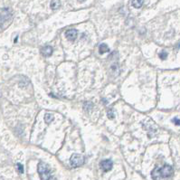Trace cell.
I'll return each instance as SVG.
<instances>
[{
	"label": "cell",
	"instance_id": "12",
	"mask_svg": "<svg viewBox=\"0 0 180 180\" xmlns=\"http://www.w3.org/2000/svg\"><path fill=\"white\" fill-rule=\"evenodd\" d=\"M17 170L20 174H23L24 173V166L20 164V163H17Z\"/></svg>",
	"mask_w": 180,
	"mask_h": 180
},
{
	"label": "cell",
	"instance_id": "13",
	"mask_svg": "<svg viewBox=\"0 0 180 180\" xmlns=\"http://www.w3.org/2000/svg\"><path fill=\"white\" fill-rule=\"evenodd\" d=\"M108 117L110 118V119H114V117H115V115H114V113H113V110H109V111H108Z\"/></svg>",
	"mask_w": 180,
	"mask_h": 180
},
{
	"label": "cell",
	"instance_id": "15",
	"mask_svg": "<svg viewBox=\"0 0 180 180\" xmlns=\"http://www.w3.org/2000/svg\"><path fill=\"white\" fill-rule=\"evenodd\" d=\"M49 180H57V179H56L55 177H53V176H51V177L49 178Z\"/></svg>",
	"mask_w": 180,
	"mask_h": 180
},
{
	"label": "cell",
	"instance_id": "2",
	"mask_svg": "<svg viewBox=\"0 0 180 180\" xmlns=\"http://www.w3.org/2000/svg\"><path fill=\"white\" fill-rule=\"evenodd\" d=\"M37 171H38V174H39L42 180H49V178L52 176L48 166L44 162H40L38 164Z\"/></svg>",
	"mask_w": 180,
	"mask_h": 180
},
{
	"label": "cell",
	"instance_id": "6",
	"mask_svg": "<svg viewBox=\"0 0 180 180\" xmlns=\"http://www.w3.org/2000/svg\"><path fill=\"white\" fill-rule=\"evenodd\" d=\"M41 53L45 57H50L53 54V48L50 45H46L41 49Z\"/></svg>",
	"mask_w": 180,
	"mask_h": 180
},
{
	"label": "cell",
	"instance_id": "3",
	"mask_svg": "<svg viewBox=\"0 0 180 180\" xmlns=\"http://www.w3.org/2000/svg\"><path fill=\"white\" fill-rule=\"evenodd\" d=\"M70 163H71V166L73 167L81 166L84 163V157L82 155H80V154H73L71 157Z\"/></svg>",
	"mask_w": 180,
	"mask_h": 180
},
{
	"label": "cell",
	"instance_id": "7",
	"mask_svg": "<svg viewBox=\"0 0 180 180\" xmlns=\"http://www.w3.org/2000/svg\"><path fill=\"white\" fill-rule=\"evenodd\" d=\"M50 7H51V8L54 9V10L58 9V8L61 7V2H60V0H52Z\"/></svg>",
	"mask_w": 180,
	"mask_h": 180
},
{
	"label": "cell",
	"instance_id": "16",
	"mask_svg": "<svg viewBox=\"0 0 180 180\" xmlns=\"http://www.w3.org/2000/svg\"><path fill=\"white\" fill-rule=\"evenodd\" d=\"M78 1H79V2H81V3H82V2H84V1H85V0H78Z\"/></svg>",
	"mask_w": 180,
	"mask_h": 180
},
{
	"label": "cell",
	"instance_id": "4",
	"mask_svg": "<svg viewBox=\"0 0 180 180\" xmlns=\"http://www.w3.org/2000/svg\"><path fill=\"white\" fill-rule=\"evenodd\" d=\"M100 166H101V168L104 172H108V171L111 170V168L113 166V163L110 159H105V160H102L101 162Z\"/></svg>",
	"mask_w": 180,
	"mask_h": 180
},
{
	"label": "cell",
	"instance_id": "10",
	"mask_svg": "<svg viewBox=\"0 0 180 180\" xmlns=\"http://www.w3.org/2000/svg\"><path fill=\"white\" fill-rule=\"evenodd\" d=\"M54 120V116L50 113H46L45 115V121L47 123V124H50L52 121Z\"/></svg>",
	"mask_w": 180,
	"mask_h": 180
},
{
	"label": "cell",
	"instance_id": "11",
	"mask_svg": "<svg viewBox=\"0 0 180 180\" xmlns=\"http://www.w3.org/2000/svg\"><path fill=\"white\" fill-rule=\"evenodd\" d=\"M166 57H167V53L166 52V51H162L160 54H159V58L161 59V60H166Z\"/></svg>",
	"mask_w": 180,
	"mask_h": 180
},
{
	"label": "cell",
	"instance_id": "1",
	"mask_svg": "<svg viewBox=\"0 0 180 180\" xmlns=\"http://www.w3.org/2000/svg\"><path fill=\"white\" fill-rule=\"evenodd\" d=\"M174 170L173 167L169 165H165L162 167H156L151 172V176L154 180H157L164 177H168L172 175Z\"/></svg>",
	"mask_w": 180,
	"mask_h": 180
},
{
	"label": "cell",
	"instance_id": "9",
	"mask_svg": "<svg viewBox=\"0 0 180 180\" xmlns=\"http://www.w3.org/2000/svg\"><path fill=\"white\" fill-rule=\"evenodd\" d=\"M99 52L101 54H105V53L110 52V48L108 47V45L106 44H101L99 47Z\"/></svg>",
	"mask_w": 180,
	"mask_h": 180
},
{
	"label": "cell",
	"instance_id": "8",
	"mask_svg": "<svg viewBox=\"0 0 180 180\" xmlns=\"http://www.w3.org/2000/svg\"><path fill=\"white\" fill-rule=\"evenodd\" d=\"M144 4V0H132V6L135 8H140Z\"/></svg>",
	"mask_w": 180,
	"mask_h": 180
},
{
	"label": "cell",
	"instance_id": "14",
	"mask_svg": "<svg viewBox=\"0 0 180 180\" xmlns=\"http://www.w3.org/2000/svg\"><path fill=\"white\" fill-rule=\"evenodd\" d=\"M173 122H174L176 126H179V124H180V123H179V119H178V118H175V119H173Z\"/></svg>",
	"mask_w": 180,
	"mask_h": 180
},
{
	"label": "cell",
	"instance_id": "5",
	"mask_svg": "<svg viewBox=\"0 0 180 180\" xmlns=\"http://www.w3.org/2000/svg\"><path fill=\"white\" fill-rule=\"evenodd\" d=\"M65 36H66V38H67L69 41H74V40L77 38L78 32H77L75 29H70V30L66 31Z\"/></svg>",
	"mask_w": 180,
	"mask_h": 180
}]
</instances>
